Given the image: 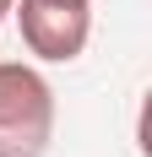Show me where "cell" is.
<instances>
[{"label":"cell","mask_w":152,"mask_h":157,"mask_svg":"<svg viewBox=\"0 0 152 157\" xmlns=\"http://www.w3.org/2000/svg\"><path fill=\"white\" fill-rule=\"evenodd\" d=\"M54 136V87L33 65L0 60V157H44Z\"/></svg>","instance_id":"6da1fadb"},{"label":"cell","mask_w":152,"mask_h":157,"mask_svg":"<svg viewBox=\"0 0 152 157\" xmlns=\"http://www.w3.org/2000/svg\"><path fill=\"white\" fill-rule=\"evenodd\" d=\"M0 27H6V11H0Z\"/></svg>","instance_id":"277c9868"},{"label":"cell","mask_w":152,"mask_h":157,"mask_svg":"<svg viewBox=\"0 0 152 157\" xmlns=\"http://www.w3.org/2000/svg\"><path fill=\"white\" fill-rule=\"evenodd\" d=\"M11 11L33 60L65 65L92 38V0H11Z\"/></svg>","instance_id":"7a4b0ae2"},{"label":"cell","mask_w":152,"mask_h":157,"mask_svg":"<svg viewBox=\"0 0 152 157\" xmlns=\"http://www.w3.org/2000/svg\"><path fill=\"white\" fill-rule=\"evenodd\" d=\"M0 11H11V0H0Z\"/></svg>","instance_id":"3957f363"}]
</instances>
